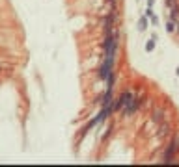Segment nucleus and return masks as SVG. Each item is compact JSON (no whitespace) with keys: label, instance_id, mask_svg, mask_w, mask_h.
I'll list each match as a JSON object with an SVG mask.
<instances>
[{"label":"nucleus","instance_id":"nucleus-8","mask_svg":"<svg viewBox=\"0 0 179 167\" xmlns=\"http://www.w3.org/2000/svg\"><path fill=\"white\" fill-rule=\"evenodd\" d=\"M177 76H179V67H177Z\"/></svg>","mask_w":179,"mask_h":167},{"label":"nucleus","instance_id":"nucleus-2","mask_svg":"<svg viewBox=\"0 0 179 167\" xmlns=\"http://www.w3.org/2000/svg\"><path fill=\"white\" fill-rule=\"evenodd\" d=\"M140 102H142V100H140L138 97H134V99H133V100H131L125 108H123V117H131V115H133V113L140 108Z\"/></svg>","mask_w":179,"mask_h":167},{"label":"nucleus","instance_id":"nucleus-5","mask_svg":"<svg viewBox=\"0 0 179 167\" xmlns=\"http://www.w3.org/2000/svg\"><path fill=\"white\" fill-rule=\"evenodd\" d=\"M153 48H155V37H151V39L146 43V50H148V52H151Z\"/></svg>","mask_w":179,"mask_h":167},{"label":"nucleus","instance_id":"nucleus-4","mask_svg":"<svg viewBox=\"0 0 179 167\" xmlns=\"http://www.w3.org/2000/svg\"><path fill=\"white\" fill-rule=\"evenodd\" d=\"M170 19H172L174 22H179V6L170 9Z\"/></svg>","mask_w":179,"mask_h":167},{"label":"nucleus","instance_id":"nucleus-3","mask_svg":"<svg viewBox=\"0 0 179 167\" xmlns=\"http://www.w3.org/2000/svg\"><path fill=\"white\" fill-rule=\"evenodd\" d=\"M151 121H153L155 125H161V123L164 121V110H161V108H157V110L153 112V117H151Z\"/></svg>","mask_w":179,"mask_h":167},{"label":"nucleus","instance_id":"nucleus-6","mask_svg":"<svg viewBox=\"0 0 179 167\" xmlns=\"http://www.w3.org/2000/svg\"><path fill=\"white\" fill-rule=\"evenodd\" d=\"M176 26H177V22H174V20H170V22L166 24V30H168V32H176Z\"/></svg>","mask_w":179,"mask_h":167},{"label":"nucleus","instance_id":"nucleus-7","mask_svg":"<svg viewBox=\"0 0 179 167\" xmlns=\"http://www.w3.org/2000/svg\"><path fill=\"white\" fill-rule=\"evenodd\" d=\"M146 24H148V20H146V19H140V30H144Z\"/></svg>","mask_w":179,"mask_h":167},{"label":"nucleus","instance_id":"nucleus-1","mask_svg":"<svg viewBox=\"0 0 179 167\" xmlns=\"http://www.w3.org/2000/svg\"><path fill=\"white\" fill-rule=\"evenodd\" d=\"M134 97H136V95H134L133 91H125V93H123V95L118 99V102H116L114 110H118V112H120V110H123V108H125V106H127V104H129L133 99H134Z\"/></svg>","mask_w":179,"mask_h":167}]
</instances>
